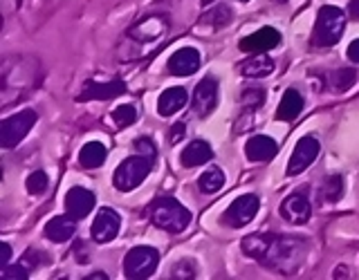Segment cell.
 <instances>
[{"instance_id":"obj_1","label":"cell","mask_w":359,"mask_h":280,"mask_svg":"<svg viewBox=\"0 0 359 280\" xmlns=\"http://www.w3.org/2000/svg\"><path fill=\"white\" fill-rule=\"evenodd\" d=\"M243 251L267 269L290 274L306 258V244L301 242V238H285V235L274 233H254L243 240Z\"/></svg>"},{"instance_id":"obj_2","label":"cell","mask_w":359,"mask_h":280,"mask_svg":"<svg viewBox=\"0 0 359 280\" xmlns=\"http://www.w3.org/2000/svg\"><path fill=\"white\" fill-rule=\"evenodd\" d=\"M151 220L157 229L182 233L191 222V211L173 197H160L151 204Z\"/></svg>"},{"instance_id":"obj_3","label":"cell","mask_w":359,"mask_h":280,"mask_svg":"<svg viewBox=\"0 0 359 280\" xmlns=\"http://www.w3.org/2000/svg\"><path fill=\"white\" fill-rule=\"evenodd\" d=\"M346 29V16L339 7H323L317 14V22H314V34L312 43L319 48H330V45L339 43L341 34Z\"/></svg>"},{"instance_id":"obj_4","label":"cell","mask_w":359,"mask_h":280,"mask_svg":"<svg viewBox=\"0 0 359 280\" xmlns=\"http://www.w3.org/2000/svg\"><path fill=\"white\" fill-rule=\"evenodd\" d=\"M151 166H153V160H149V157H144V155L128 157V160H123L119 164V168L115 171L112 184H115V188L121 190V193L135 190V188H137L144 182L146 177H149Z\"/></svg>"},{"instance_id":"obj_5","label":"cell","mask_w":359,"mask_h":280,"mask_svg":"<svg viewBox=\"0 0 359 280\" xmlns=\"http://www.w3.org/2000/svg\"><path fill=\"white\" fill-rule=\"evenodd\" d=\"M160 265V253L153 246H133L123 258V276L130 280H146Z\"/></svg>"},{"instance_id":"obj_6","label":"cell","mask_w":359,"mask_h":280,"mask_svg":"<svg viewBox=\"0 0 359 280\" xmlns=\"http://www.w3.org/2000/svg\"><path fill=\"white\" fill-rule=\"evenodd\" d=\"M36 121H39L36 110H22L18 115L7 117L0 123V146H3V148H14V146H18L27 137V132L32 130V126Z\"/></svg>"},{"instance_id":"obj_7","label":"cell","mask_w":359,"mask_h":280,"mask_svg":"<svg viewBox=\"0 0 359 280\" xmlns=\"http://www.w3.org/2000/svg\"><path fill=\"white\" fill-rule=\"evenodd\" d=\"M258 197L256 195H241L233 200V204L222 213V222L231 229H243L245 224H250L258 213Z\"/></svg>"},{"instance_id":"obj_8","label":"cell","mask_w":359,"mask_h":280,"mask_svg":"<svg viewBox=\"0 0 359 280\" xmlns=\"http://www.w3.org/2000/svg\"><path fill=\"white\" fill-rule=\"evenodd\" d=\"M218 106V81L213 76L202 78L194 90V99H191V110L196 117H209Z\"/></svg>"},{"instance_id":"obj_9","label":"cell","mask_w":359,"mask_h":280,"mask_svg":"<svg viewBox=\"0 0 359 280\" xmlns=\"http://www.w3.org/2000/svg\"><path fill=\"white\" fill-rule=\"evenodd\" d=\"M319 150H321V146L314 137L299 139L294 153H292V160L287 164V175H301L319 157Z\"/></svg>"},{"instance_id":"obj_10","label":"cell","mask_w":359,"mask_h":280,"mask_svg":"<svg viewBox=\"0 0 359 280\" xmlns=\"http://www.w3.org/2000/svg\"><path fill=\"white\" fill-rule=\"evenodd\" d=\"M119 229H121L119 213L115 209H101L95 218V224H93V240L99 244H106L117 238Z\"/></svg>"},{"instance_id":"obj_11","label":"cell","mask_w":359,"mask_h":280,"mask_svg":"<svg viewBox=\"0 0 359 280\" xmlns=\"http://www.w3.org/2000/svg\"><path fill=\"white\" fill-rule=\"evenodd\" d=\"M95 204H97L95 193L83 186H74L67 190V195H65V211L76 220L90 216V211L95 209Z\"/></svg>"},{"instance_id":"obj_12","label":"cell","mask_w":359,"mask_h":280,"mask_svg":"<svg viewBox=\"0 0 359 280\" xmlns=\"http://www.w3.org/2000/svg\"><path fill=\"white\" fill-rule=\"evenodd\" d=\"M121 92H126V83L121 78H110V81H88L86 88L79 94V101H90V99H99V101H108L115 99Z\"/></svg>"},{"instance_id":"obj_13","label":"cell","mask_w":359,"mask_h":280,"mask_svg":"<svg viewBox=\"0 0 359 280\" xmlns=\"http://www.w3.org/2000/svg\"><path fill=\"white\" fill-rule=\"evenodd\" d=\"M280 216L292 224H306L312 216V204L303 193H292L280 204Z\"/></svg>"},{"instance_id":"obj_14","label":"cell","mask_w":359,"mask_h":280,"mask_svg":"<svg viewBox=\"0 0 359 280\" xmlns=\"http://www.w3.org/2000/svg\"><path fill=\"white\" fill-rule=\"evenodd\" d=\"M278 43H280V34L274 27H263L256 34H252V36H245L241 41V50L247 54H261L274 50Z\"/></svg>"},{"instance_id":"obj_15","label":"cell","mask_w":359,"mask_h":280,"mask_svg":"<svg viewBox=\"0 0 359 280\" xmlns=\"http://www.w3.org/2000/svg\"><path fill=\"white\" fill-rule=\"evenodd\" d=\"M276 153H278V144L272 137H267V134H254L245 146V155L250 162H269L274 160Z\"/></svg>"},{"instance_id":"obj_16","label":"cell","mask_w":359,"mask_h":280,"mask_svg":"<svg viewBox=\"0 0 359 280\" xmlns=\"http://www.w3.org/2000/svg\"><path fill=\"white\" fill-rule=\"evenodd\" d=\"M200 67V52L194 48L177 50L171 59H168V72L175 76H189Z\"/></svg>"},{"instance_id":"obj_17","label":"cell","mask_w":359,"mask_h":280,"mask_svg":"<svg viewBox=\"0 0 359 280\" xmlns=\"http://www.w3.org/2000/svg\"><path fill=\"white\" fill-rule=\"evenodd\" d=\"M74 233H76V218H72L70 213L67 216H56L45 224V235H48V240L56 244L67 242Z\"/></svg>"},{"instance_id":"obj_18","label":"cell","mask_w":359,"mask_h":280,"mask_svg":"<svg viewBox=\"0 0 359 280\" xmlns=\"http://www.w3.org/2000/svg\"><path fill=\"white\" fill-rule=\"evenodd\" d=\"M189 101V94L184 88H168L162 92L160 101H157V112L162 117H171L177 110H182Z\"/></svg>"},{"instance_id":"obj_19","label":"cell","mask_w":359,"mask_h":280,"mask_svg":"<svg viewBox=\"0 0 359 280\" xmlns=\"http://www.w3.org/2000/svg\"><path fill=\"white\" fill-rule=\"evenodd\" d=\"M211 157H213L211 146L207 141H202V139H196V141H191L187 148L182 150V157H180V160H182V166L194 168V166L207 164Z\"/></svg>"},{"instance_id":"obj_20","label":"cell","mask_w":359,"mask_h":280,"mask_svg":"<svg viewBox=\"0 0 359 280\" xmlns=\"http://www.w3.org/2000/svg\"><path fill=\"white\" fill-rule=\"evenodd\" d=\"M303 110V97L297 90H285L283 99H280L278 110H276V119L278 121H294Z\"/></svg>"},{"instance_id":"obj_21","label":"cell","mask_w":359,"mask_h":280,"mask_svg":"<svg viewBox=\"0 0 359 280\" xmlns=\"http://www.w3.org/2000/svg\"><path fill=\"white\" fill-rule=\"evenodd\" d=\"M106 146L99 144V141H88L81 153H79V164H81L83 168H99L101 164L106 162Z\"/></svg>"},{"instance_id":"obj_22","label":"cell","mask_w":359,"mask_h":280,"mask_svg":"<svg viewBox=\"0 0 359 280\" xmlns=\"http://www.w3.org/2000/svg\"><path fill=\"white\" fill-rule=\"evenodd\" d=\"M241 72L250 78H261V76H269L274 72V61L267 59V56H254L250 61L241 63Z\"/></svg>"},{"instance_id":"obj_23","label":"cell","mask_w":359,"mask_h":280,"mask_svg":"<svg viewBox=\"0 0 359 280\" xmlns=\"http://www.w3.org/2000/svg\"><path fill=\"white\" fill-rule=\"evenodd\" d=\"M198 186L202 193H218V190L224 186V173L220 171V168H209L207 173H202L200 179H198Z\"/></svg>"},{"instance_id":"obj_24","label":"cell","mask_w":359,"mask_h":280,"mask_svg":"<svg viewBox=\"0 0 359 280\" xmlns=\"http://www.w3.org/2000/svg\"><path fill=\"white\" fill-rule=\"evenodd\" d=\"M341 193H344V179L339 175H332V177L325 179L323 188L319 190V197L323 202H337L341 197Z\"/></svg>"},{"instance_id":"obj_25","label":"cell","mask_w":359,"mask_h":280,"mask_svg":"<svg viewBox=\"0 0 359 280\" xmlns=\"http://www.w3.org/2000/svg\"><path fill=\"white\" fill-rule=\"evenodd\" d=\"M25 186H27V193L29 195H43L45 190H48V186H50L48 173H45V171H34V173H29Z\"/></svg>"},{"instance_id":"obj_26","label":"cell","mask_w":359,"mask_h":280,"mask_svg":"<svg viewBox=\"0 0 359 280\" xmlns=\"http://www.w3.org/2000/svg\"><path fill=\"white\" fill-rule=\"evenodd\" d=\"M332 85L337 88V90H348V88H353L355 83H357V72L355 70H337V72H332Z\"/></svg>"},{"instance_id":"obj_27","label":"cell","mask_w":359,"mask_h":280,"mask_svg":"<svg viewBox=\"0 0 359 280\" xmlns=\"http://www.w3.org/2000/svg\"><path fill=\"white\" fill-rule=\"evenodd\" d=\"M196 276H198V269L191 260H180V262H175L171 267V272H168V278H187V280H191Z\"/></svg>"},{"instance_id":"obj_28","label":"cell","mask_w":359,"mask_h":280,"mask_svg":"<svg viewBox=\"0 0 359 280\" xmlns=\"http://www.w3.org/2000/svg\"><path fill=\"white\" fill-rule=\"evenodd\" d=\"M112 119H115L117 126L126 128V126H130V123L137 121V110H135L133 106H119L115 112H112Z\"/></svg>"},{"instance_id":"obj_29","label":"cell","mask_w":359,"mask_h":280,"mask_svg":"<svg viewBox=\"0 0 359 280\" xmlns=\"http://www.w3.org/2000/svg\"><path fill=\"white\" fill-rule=\"evenodd\" d=\"M265 104V92L261 88H252V90H245L243 92V106L247 110H256Z\"/></svg>"},{"instance_id":"obj_30","label":"cell","mask_w":359,"mask_h":280,"mask_svg":"<svg viewBox=\"0 0 359 280\" xmlns=\"http://www.w3.org/2000/svg\"><path fill=\"white\" fill-rule=\"evenodd\" d=\"M205 20L213 22V27H224V25H229V20H231V9L227 5H220V7H216V11L207 14Z\"/></svg>"},{"instance_id":"obj_31","label":"cell","mask_w":359,"mask_h":280,"mask_svg":"<svg viewBox=\"0 0 359 280\" xmlns=\"http://www.w3.org/2000/svg\"><path fill=\"white\" fill-rule=\"evenodd\" d=\"M0 278H5V280H11V278L25 280V278H29V272L22 265H5L3 269H0Z\"/></svg>"},{"instance_id":"obj_32","label":"cell","mask_w":359,"mask_h":280,"mask_svg":"<svg viewBox=\"0 0 359 280\" xmlns=\"http://www.w3.org/2000/svg\"><path fill=\"white\" fill-rule=\"evenodd\" d=\"M135 148L140 150V155L149 157V160H155V146L149 137H140L137 141H135Z\"/></svg>"},{"instance_id":"obj_33","label":"cell","mask_w":359,"mask_h":280,"mask_svg":"<svg viewBox=\"0 0 359 280\" xmlns=\"http://www.w3.org/2000/svg\"><path fill=\"white\" fill-rule=\"evenodd\" d=\"M184 130H187L184 123H175V126L171 128V137H168V139H171V144H177L180 139H182L184 137Z\"/></svg>"},{"instance_id":"obj_34","label":"cell","mask_w":359,"mask_h":280,"mask_svg":"<svg viewBox=\"0 0 359 280\" xmlns=\"http://www.w3.org/2000/svg\"><path fill=\"white\" fill-rule=\"evenodd\" d=\"M348 59L359 63V38H355L351 45H348Z\"/></svg>"},{"instance_id":"obj_35","label":"cell","mask_w":359,"mask_h":280,"mask_svg":"<svg viewBox=\"0 0 359 280\" xmlns=\"http://www.w3.org/2000/svg\"><path fill=\"white\" fill-rule=\"evenodd\" d=\"M0 249H3V258H0V267H5V265H9V260H11V246H9L7 242H3V244H0Z\"/></svg>"},{"instance_id":"obj_36","label":"cell","mask_w":359,"mask_h":280,"mask_svg":"<svg viewBox=\"0 0 359 280\" xmlns=\"http://www.w3.org/2000/svg\"><path fill=\"white\" fill-rule=\"evenodd\" d=\"M348 11H351V16L359 20V0H351V5H348Z\"/></svg>"},{"instance_id":"obj_37","label":"cell","mask_w":359,"mask_h":280,"mask_svg":"<svg viewBox=\"0 0 359 280\" xmlns=\"http://www.w3.org/2000/svg\"><path fill=\"white\" fill-rule=\"evenodd\" d=\"M213 3H216V0H202V5H205V7H209V5H213Z\"/></svg>"},{"instance_id":"obj_38","label":"cell","mask_w":359,"mask_h":280,"mask_svg":"<svg viewBox=\"0 0 359 280\" xmlns=\"http://www.w3.org/2000/svg\"><path fill=\"white\" fill-rule=\"evenodd\" d=\"M241 3H250V0H241Z\"/></svg>"},{"instance_id":"obj_39","label":"cell","mask_w":359,"mask_h":280,"mask_svg":"<svg viewBox=\"0 0 359 280\" xmlns=\"http://www.w3.org/2000/svg\"><path fill=\"white\" fill-rule=\"evenodd\" d=\"M278 3H287V0H278Z\"/></svg>"}]
</instances>
